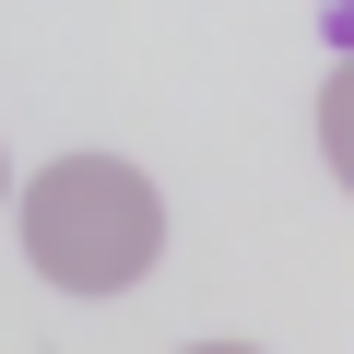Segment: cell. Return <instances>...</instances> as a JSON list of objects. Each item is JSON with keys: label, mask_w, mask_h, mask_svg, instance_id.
<instances>
[{"label": "cell", "mask_w": 354, "mask_h": 354, "mask_svg": "<svg viewBox=\"0 0 354 354\" xmlns=\"http://www.w3.org/2000/svg\"><path fill=\"white\" fill-rule=\"evenodd\" d=\"M12 236H24L36 283H59V295H130L165 260V189L130 153H59V165L24 177Z\"/></svg>", "instance_id": "cell-1"}, {"label": "cell", "mask_w": 354, "mask_h": 354, "mask_svg": "<svg viewBox=\"0 0 354 354\" xmlns=\"http://www.w3.org/2000/svg\"><path fill=\"white\" fill-rule=\"evenodd\" d=\"M319 153H330V177L354 189V59L330 71V95H319Z\"/></svg>", "instance_id": "cell-2"}, {"label": "cell", "mask_w": 354, "mask_h": 354, "mask_svg": "<svg viewBox=\"0 0 354 354\" xmlns=\"http://www.w3.org/2000/svg\"><path fill=\"white\" fill-rule=\"evenodd\" d=\"M189 354H260V342H189Z\"/></svg>", "instance_id": "cell-3"}, {"label": "cell", "mask_w": 354, "mask_h": 354, "mask_svg": "<svg viewBox=\"0 0 354 354\" xmlns=\"http://www.w3.org/2000/svg\"><path fill=\"white\" fill-rule=\"evenodd\" d=\"M0 213H12V165H0Z\"/></svg>", "instance_id": "cell-4"}]
</instances>
